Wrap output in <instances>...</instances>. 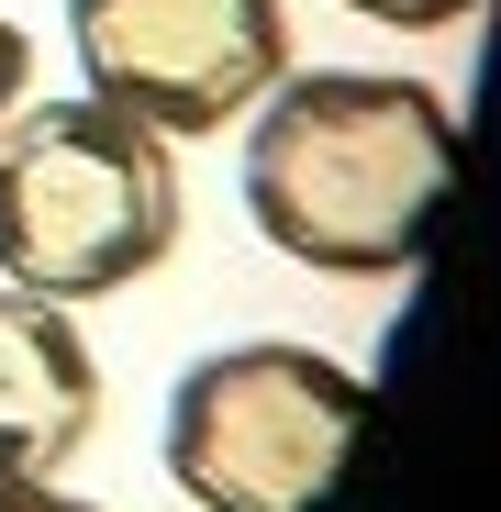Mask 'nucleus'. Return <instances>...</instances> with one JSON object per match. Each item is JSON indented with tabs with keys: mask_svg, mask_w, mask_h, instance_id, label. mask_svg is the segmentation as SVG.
<instances>
[{
	"mask_svg": "<svg viewBox=\"0 0 501 512\" xmlns=\"http://www.w3.org/2000/svg\"><path fill=\"white\" fill-rule=\"evenodd\" d=\"M179 256V145L112 101H23L0 123V279L78 312Z\"/></svg>",
	"mask_w": 501,
	"mask_h": 512,
	"instance_id": "2",
	"label": "nucleus"
},
{
	"mask_svg": "<svg viewBox=\"0 0 501 512\" xmlns=\"http://www.w3.org/2000/svg\"><path fill=\"white\" fill-rule=\"evenodd\" d=\"M334 12H368V23H390V34H446V23L479 12V0H334Z\"/></svg>",
	"mask_w": 501,
	"mask_h": 512,
	"instance_id": "6",
	"label": "nucleus"
},
{
	"mask_svg": "<svg viewBox=\"0 0 501 512\" xmlns=\"http://www.w3.org/2000/svg\"><path fill=\"white\" fill-rule=\"evenodd\" d=\"M67 56L123 123L201 145L290 78V0H67Z\"/></svg>",
	"mask_w": 501,
	"mask_h": 512,
	"instance_id": "4",
	"label": "nucleus"
},
{
	"mask_svg": "<svg viewBox=\"0 0 501 512\" xmlns=\"http://www.w3.org/2000/svg\"><path fill=\"white\" fill-rule=\"evenodd\" d=\"M457 112L401 67H290L245 112V223L312 279H401L457 190Z\"/></svg>",
	"mask_w": 501,
	"mask_h": 512,
	"instance_id": "1",
	"label": "nucleus"
},
{
	"mask_svg": "<svg viewBox=\"0 0 501 512\" xmlns=\"http://www.w3.org/2000/svg\"><path fill=\"white\" fill-rule=\"evenodd\" d=\"M23 90H34V34H23L12 12H0V123L23 112Z\"/></svg>",
	"mask_w": 501,
	"mask_h": 512,
	"instance_id": "7",
	"label": "nucleus"
},
{
	"mask_svg": "<svg viewBox=\"0 0 501 512\" xmlns=\"http://www.w3.org/2000/svg\"><path fill=\"white\" fill-rule=\"evenodd\" d=\"M90 435H101V357L78 312L0 279V479H67Z\"/></svg>",
	"mask_w": 501,
	"mask_h": 512,
	"instance_id": "5",
	"label": "nucleus"
},
{
	"mask_svg": "<svg viewBox=\"0 0 501 512\" xmlns=\"http://www.w3.org/2000/svg\"><path fill=\"white\" fill-rule=\"evenodd\" d=\"M368 423V379L323 346H223L167 390V479L190 512H323Z\"/></svg>",
	"mask_w": 501,
	"mask_h": 512,
	"instance_id": "3",
	"label": "nucleus"
},
{
	"mask_svg": "<svg viewBox=\"0 0 501 512\" xmlns=\"http://www.w3.org/2000/svg\"><path fill=\"white\" fill-rule=\"evenodd\" d=\"M0 512H101V501H78L67 479H0Z\"/></svg>",
	"mask_w": 501,
	"mask_h": 512,
	"instance_id": "8",
	"label": "nucleus"
}]
</instances>
